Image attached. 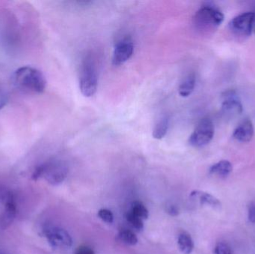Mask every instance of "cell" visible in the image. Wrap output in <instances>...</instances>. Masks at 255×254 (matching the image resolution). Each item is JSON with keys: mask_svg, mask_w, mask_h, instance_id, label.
Returning a JSON list of instances; mask_svg holds the SVG:
<instances>
[{"mask_svg": "<svg viewBox=\"0 0 255 254\" xmlns=\"http://www.w3.org/2000/svg\"><path fill=\"white\" fill-rule=\"evenodd\" d=\"M196 76L194 74L187 76L180 85L179 89H178L179 95L182 97H187L191 95L196 86Z\"/></svg>", "mask_w": 255, "mask_h": 254, "instance_id": "cell-14", "label": "cell"}, {"mask_svg": "<svg viewBox=\"0 0 255 254\" xmlns=\"http://www.w3.org/2000/svg\"><path fill=\"white\" fill-rule=\"evenodd\" d=\"M253 30H254L255 32V12L254 21H253Z\"/></svg>", "mask_w": 255, "mask_h": 254, "instance_id": "cell-25", "label": "cell"}, {"mask_svg": "<svg viewBox=\"0 0 255 254\" xmlns=\"http://www.w3.org/2000/svg\"><path fill=\"white\" fill-rule=\"evenodd\" d=\"M98 86V76L94 63L91 59L85 60L81 72L79 87L84 96L91 97L96 93Z\"/></svg>", "mask_w": 255, "mask_h": 254, "instance_id": "cell-4", "label": "cell"}, {"mask_svg": "<svg viewBox=\"0 0 255 254\" xmlns=\"http://www.w3.org/2000/svg\"><path fill=\"white\" fill-rule=\"evenodd\" d=\"M214 136V125L208 118L202 119L189 139V143L193 147L201 148L211 143Z\"/></svg>", "mask_w": 255, "mask_h": 254, "instance_id": "cell-5", "label": "cell"}, {"mask_svg": "<svg viewBox=\"0 0 255 254\" xmlns=\"http://www.w3.org/2000/svg\"><path fill=\"white\" fill-rule=\"evenodd\" d=\"M254 136V126L250 119H245L241 122L234 131L233 137L241 143L251 141Z\"/></svg>", "mask_w": 255, "mask_h": 254, "instance_id": "cell-10", "label": "cell"}, {"mask_svg": "<svg viewBox=\"0 0 255 254\" xmlns=\"http://www.w3.org/2000/svg\"><path fill=\"white\" fill-rule=\"evenodd\" d=\"M131 212L141 219H147L148 217V211L146 207L140 201H134L132 204Z\"/></svg>", "mask_w": 255, "mask_h": 254, "instance_id": "cell-16", "label": "cell"}, {"mask_svg": "<svg viewBox=\"0 0 255 254\" xmlns=\"http://www.w3.org/2000/svg\"><path fill=\"white\" fill-rule=\"evenodd\" d=\"M178 245L181 253L190 254L194 249V243L191 237L187 233L180 234L178 238Z\"/></svg>", "mask_w": 255, "mask_h": 254, "instance_id": "cell-15", "label": "cell"}, {"mask_svg": "<svg viewBox=\"0 0 255 254\" xmlns=\"http://www.w3.org/2000/svg\"><path fill=\"white\" fill-rule=\"evenodd\" d=\"M74 254H95L94 251L90 248L83 246V247H79L76 251Z\"/></svg>", "mask_w": 255, "mask_h": 254, "instance_id": "cell-22", "label": "cell"}, {"mask_svg": "<svg viewBox=\"0 0 255 254\" xmlns=\"http://www.w3.org/2000/svg\"><path fill=\"white\" fill-rule=\"evenodd\" d=\"M232 165L229 161H221L214 164L210 169V173L221 177H226L232 171Z\"/></svg>", "mask_w": 255, "mask_h": 254, "instance_id": "cell-13", "label": "cell"}, {"mask_svg": "<svg viewBox=\"0 0 255 254\" xmlns=\"http://www.w3.org/2000/svg\"><path fill=\"white\" fill-rule=\"evenodd\" d=\"M169 126V119L167 116H163L156 122L153 129V137L157 140H161L167 134Z\"/></svg>", "mask_w": 255, "mask_h": 254, "instance_id": "cell-12", "label": "cell"}, {"mask_svg": "<svg viewBox=\"0 0 255 254\" xmlns=\"http://www.w3.org/2000/svg\"><path fill=\"white\" fill-rule=\"evenodd\" d=\"M133 52V42L128 38L124 39L115 46L112 63L115 66L122 65L132 56Z\"/></svg>", "mask_w": 255, "mask_h": 254, "instance_id": "cell-9", "label": "cell"}, {"mask_svg": "<svg viewBox=\"0 0 255 254\" xmlns=\"http://www.w3.org/2000/svg\"><path fill=\"white\" fill-rule=\"evenodd\" d=\"M68 167L65 163L58 160H51L37 166L33 171L31 178L37 180L44 178L49 184L56 186L65 180Z\"/></svg>", "mask_w": 255, "mask_h": 254, "instance_id": "cell-2", "label": "cell"}, {"mask_svg": "<svg viewBox=\"0 0 255 254\" xmlns=\"http://www.w3.org/2000/svg\"><path fill=\"white\" fill-rule=\"evenodd\" d=\"M255 12H246L235 16L229 22V29L238 37H246L251 35L253 30Z\"/></svg>", "mask_w": 255, "mask_h": 254, "instance_id": "cell-6", "label": "cell"}, {"mask_svg": "<svg viewBox=\"0 0 255 254\" xmlns=\"http://www.w3.org/2000/svg\"><path fill=\"white\" fill-rule=\"evenodd\" d=\"M127 222H128L129 225L137 231H141L143 229L144 225L142 222V219L136 216V215L133 214L131 211L128 212L127 213Z\"/></svg>", "mask_w": 255, "mask_h": 254, "instance_id": "cell-17", "label": "cell"}, {"mask_svg": "<svg viewBox=\"0 0 255 254\" xmlns=\"http://www.w3.org/2000/svg\"><path fill=\"white\" fill-rule=\"evenodd\" d=\"M167 212L169 214H170L171 216H177V215L178 214V209L177 208V207H175V206L172 205L169 206V207H168L167 209Z\"/></svg>", "mask_w": 255, "mask_h": 254, "instance_id": "cell-24", "label": "cell"}, {"mask_svg": "<svg viewBox=\"0 0 255 254\" xmlns=\"http://www.w3.org/2000/svg\"><path fill=\"white\" fill-rule=\"evenodd\" d=\"M120 240L128 246H135L137 243V237L130 231H123L119 234Z\"/></svg>", "mask_w": 255, "mask_h": 254, "instance_id": "cell-18", "label": "cell"}, {"mask_svg": "<svg viewBox=\"0 0 255 254\" xmlns=\"http://www.w3.org/2000/svg\"><path fill=\"white\" fill-rule=\"evenodd\" d=\"M249 220L252 223L255 224V205L251 206L249 210Z\"/></svg>", "mask_w": 255, "mask_h": 254, "instance_id": "cell-23", "label": "cell"}, {"mask_svg": "<svg viewBox=\"0 0 255 254\" xmlns=\"http://www.w3.org/2000/svg\"><path fill=\"white\" fill-rule=\"evenodd\" d=\"M222 111L228 116H235L243 113V105L236 92L229 90L223 95Z\"/></svg>", "mask_w": 255, "mask_h": 254, "instance_id": "cell-8", "label": "cell"}, {"mask_svg": "<svg viewBox=\"0 0 255 254\" xmlns=\"http://www.w3.org/2000/svg\"><path fill=\"white\" fill-rule=\"evenodd\" d=\"M214 254H232V249L225 243H219L214 249Z\"/></svg>", "mask_w": 255, "mask_h": 254, "instance_id": "cell-21", "label": "cell"}, {"mask_svg": "<svg viewBox=\"0 0 255 254\" xmlns=\"http://www.w3.org/2000/svg\"><path fill=\"white\" fill-rule=\"evenodd\" d=\"M224 21V15L214 6H202L194 16V24L201 31H211L218 28Z\"/></svg>", "mask_w": 255, "mask_h": 254, "instance_id": "cell-3", "label": "cell"}, {"mask_svg": "<svg viewBox=\"0 0 255 254\" xmlns=\"http://www.w3.org/2000/svg\"><path fill=\"white\" fill-rule=\"evenodd\" d=\"M9 91L7 86L0 82V110L2 109L9 101Z\"/></svg>", "mask_w": 255, "mask_h": 254, "instance_id": "cell-19", "label": "cell"}, {"mask_svg": "<svg viewBox=\"0 0 255 254\" xmlns=\"http://www.w3.org/2000/svg\"><path fill=\"white\" fill-rule=\"evenodd\" d=\"M190 197L197 199L202 205L209 206L214 209L221 208V202L214 195L207 192L195 190L191 192Z\"/></svg>", "mask_w": 255, "mask_h": 254, "instance_id": "cell-11", "label": "cell"}, {"mask_svg": "<svg viewBox=\"0 0 255 254\" xmlns=\"http://www.w3.org/2000/svg\"><path fill=\"white\" fill-rule=\"evenodd\" d=\"M10 80L14 87L28 93H42L46 89V80L43 73L28 66L15 70Z\"/></svg>", "mask_w": 255, "mask_h": 254, "instance_id": "cell-1", "label": "cell"}, {"mask_svg": "<svg viewBox=\"0 0 255 254\" xmlns=\"http://www.w3.org/2000/svg\"><path fill=\"white\" fill-rule=\"evenodd\" d=\"M98 216L103 222L108 224L113 223L114 215L110 210L107 209H102L98 212Z\"/></svg>", "mask_w": 255, "mask_h": 254, "instance_id": "cell-20", "label": "cell"}, {"mask_svg": "<svg viewBox=\"0 0 255 254\" xmlns=\"http://www.w3.org/2000/svg\"><path fill=\"white\" fill-rule=\"evenodd\" d=\"M43 234L49 245L55 249H69L73 245L68 232L58 227H48L45 228Z\"/></svg>", "mask_w": 255, "mask_h": 254, "instance_id": "cell-7", "label": "cell"}]
</instances>
